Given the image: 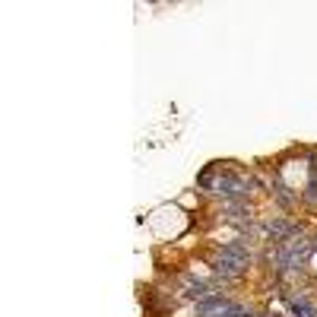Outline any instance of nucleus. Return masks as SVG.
I'll return each instance as SVG.
<instances>
[{"instance_id":"f257e3e1","label":"nucleus","mask_w":317,"mask_h":317,"mask_svg":"<svg viewBox=\"0 0 317 317\" xmlns=\"http://www.w3.org/2000/svg\"><path fill=\"white\" fill-rule=\"evenodd\" d=\"M244 264H247L244 247H241V244H225V247H222V254H219V260H216V273L235 276V273H241V267H244Z\"/></svg>"}]
</instances>
